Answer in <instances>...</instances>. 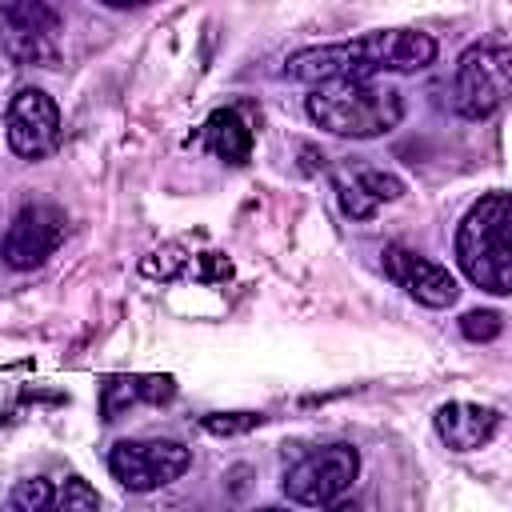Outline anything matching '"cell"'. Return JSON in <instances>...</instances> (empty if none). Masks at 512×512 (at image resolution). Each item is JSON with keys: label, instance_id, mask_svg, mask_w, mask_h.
I'll list each match as a JSON object with an SVG mask.
<instances>
[{"label": "cell", "instance_id": "cell-2", "mask_svg": "<svg viewBox=\"0 0 512 512\" xmlns=\"http://www.w3.org/2000/svg\"><path fill=\"white\" fill-rule=\"evenodd\" d=\"M304 112L316 128L348 140L388 136L404 120V96L372 80H324L304 96Z\"/></svg>", "mask_w": 512, "mask_h": 512}, {"label": "cell", "instance_id": "cell-1", "mask_svg": "<svg viewBox=\"0 0 512 512\" xmlns=\"http://www.w3.org/2000/svg\"><path fill=\"white\" fill-rule=\"evenodd\" d=\"M436 60V40L412 28H380L352 40L300 48L284 60V76L300 84L324 80H372L384 72H424Z\"/></svg>", "mask_w": 512, "mask_h": 512}, {"label": "cell", "instance_id": "cell-15", "mask_svg": "<svg viewBox=\"0 0 512 512\" xmlns=\"http://www.w3.org/2000/svg\"><path fill=\"white\" fill-rule=\"evenodd\" d=\"M52 500H56V492H52V484H48L44 476L20 480V484L8 492V508H16V512H40V508H48Z\"/></svg>", "mask_w": 512, "mask_h": 512}, {"label": "cell", "instance_id": "cell-11", "mask_svg": "<svg viewBox=\"0 0 512 512\" xmlns=\"http://www.w3.org/2000/svg\"><path fill=\"white\" fill-rule=\"evenodd\" d=\"M336 188V204L348 220H372L380 212V204H392L404 196V180L384 172V168H368V164H352L340 168L332 176Z\"/></svg>", "mask_w": 512, "mask_h": 512}, {"label": "cell", "instance_id": "cell-9", "mask_svg": "<svg viewBox=\"0 0 512 512\" xmlns=\"http://www.w3.org/2000/svg\"><path fill=\"white\" fill-rule=\"evenodd\" d=\"M60 108L44 88H20L4 116L8 148L24 160H44L60 148Z\"/></svg>", "mask_w": 512, "mask_h": 512}, {"label": "cell", "instance_id": "cell-14", "mask_svg": "<svg viewBox=\"0 0 512 512\" xmlns=\"http://www.w3.org/2000/svg\"><path fill=\"white\" fill-rule=\"evenodd\" d=\"M200 140L212 156H220L224 164H244L252 156V128L248 120L236 112V108H216L204 128H200Z\"/></svg>", "mask_w": 512, "mask_h": 512}, {"label": "cell", "instance_id": "cell-18", "mask_svg": "<svg viewBox=\"0 0 512 512\" xmlns=\"http://www.w3.org/2000/svg\"><path fill=\"white\" fill-rule=\"evenodd\" d=\"M56 508H64V512H72V508H96L100 504V496H96V488H88L84 480H68L60 492H56V500H52Z\"/></svg>", "mask_w": 512, "mask_h": 512}, {"label": "cell", "instance_id": "cell-5", "mask_svg": "<svg viewBox=\"0 0 512 512\" xmlns=\"http://www.w3.org/2000/svg\"><path fill=\"white\" fill-rule=\"evenodd\" d=\"M356 476H360V452L352 444H324V448L296 456L284 468L280 488L292 504L328 508L356 484Z\"/></svg>", "mask_w": 512, "mask_h": 512}, {"label": "cell", "instance_id": "cell-13", "mask_svg": "<svg viewBox=\"0 0 512 512\" xmlns=\"http://www.w3.org/2000/svg\"><path fill=\"white\" fill-rule=\"evenodd\" d=\"M176 380L172 376H108L100 384V412L104 420H116L124 408L148 400V404H164L172 400Z\"/></svg>", "mask_w": 512, "mask_h": 512}, {"label": "cell", "instance_id": "cell-3", "mask_svg": "<svg viewBox=\"0 0 512 512\" xmlns=\"http://www.w3.org/2000/svg\"><path fill=\"white\" fill-rule=\"evenodd\" d=\"M508 228H512V200L508 192H488L480 196L468 216L456 228V264L460 272L492 292V296H508L512 292V244H508Z\"/></svg>", "mask_w": 512, "mask_h": 512}, {"label": "cell", "instance_id": "cell-7", "mask_svg": "<svg viewBox=\"0 0 512 512\" xmlns=\"http://www.w3.org/2000/svg\"><path fill=\"white\" fill-rule=\"evenodd\" d=\"M64 236H68L64 208L52 204V200H28L12 216V224H8V232L0 240V256H4L8 268L32 272V268H40V264H48L56 256V248L64 244Z\"/></svg>", "mask_w": 512, "mask_h": 512}, {"label": "cell", "instance_id": "cell-16", "mask_svg": "<svg viewBox=\"0 0 512 512\" xmlns=\"http://www.w3.org/2000/svg\"><path fill=\"white\" fill-rule=\"evenodd\" d=\"M500 328H504V320H500V312H492V308L464 312V320H460V332H464L468 340H496Z\"/></svg>", "mask_w": 512, "mask_h": 512}, {"label": "cell", "instance_id": "cell-4", "mask_svg": "<svg viewBox=\"0 0 512 512\" xmlns=\"http://www.w3.org/2000/svg\"><path fill=\"white\" fill-rule=\"evenodd\" d=\"M508 92H512V48L504 36L476 40L472 48L460 52L452 80V108L464 120H488L492 112L504 108Z\"/></svg>", "mask_w": 512, "mask_h": 512}, {"label": "cell", "instance_id": "cell-8", "mask_svg": "<svg viewBox=\"0 0 512 512\" xmlns=\"http://www.w3.org/2000/svg\"><path fill=\"white\" fill-rule=\"evenodd\" d=\"M192 464V452L180 440H116L108 452V472L128 492H156L180 480Z\"/></svg>", "mask_w": 512, "mask_h": 512}, {"label": "cell", "instance_id": "cell-6", "mask_svg": "<svg viewBox=\"0 0 512 512\" xmlns=\"http://www.w3.org/2000/svg\"><path fill=\"white\" fill-rule=\"evenodd\" d=\"M64 20L48 0H0V44L16 64L52 68L60 60Z\"/></svg>", "mask_w": 512, "mask_h": 512}, {"label": "cell", "instance_id": "cell-17", "mask_svg": "<svg viewBox=\"0 0 512 512\" xmlns=\"http://www.w3.org/2000/svg\"><path fill=\"white\" fill-rule=\"evenodd\" d=\"M260 424V412H208L204 416V428L212 436H236V432H248Z\"/></svg>", "mask_w": 512, "mask_h": 512}, {"label": "cell", "instance_id": "cell-12", "mask_svg": "<svg viewBox=\"0 0 512 512\" xmlns=\"http://www.w3.org/2000/svg\"><path fill=\"white\" fill-rule=\"evenodd\" d=\"M500 428V412L484 408V404H468V400H448L436 408V436L452 448V452H476L484 448Z\"/></svg>", "mask_w": 512, "mask_h": 512}, {"label": "cell", "instance_id": "cell-10", "mask_svg": "<svg viewBox=\"0 0 512 512\" xmlns=\"http://www.w3.org/2000/svg\"><path fill=\"white\" fill-rule=\"evenodd\" d=\"M380 256H384V276L396 288H404L416 304H424V308L456 304L460 288H456V276L444 264H436V260H428V256H420V252H412L404 244H388Z\"/></svg>", "mask_w": 512, "mask_h": 512}, {"label": "cell", "instance_id": "cell-19", "mask_svg": "<svg viewBox=\"0 0 512 512\" xmlns=\"http://www.w3.org/2000/svg\"><path fill=\"white\" fill-rule=\"evenodd\" d=\"M104 8H120V12H128V8H144V4H152V0H100Z\"/></svg>", "mask_w": 512, "mask_h": 512}]
</instances>
